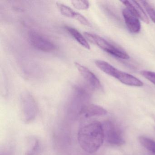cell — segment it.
<instances>
[{"mask_svg":"<svg viewBox=\"0 0 155 155\" xmlns=\"http://www.w3.org/2000/svg\"><path fill=\"white\" fill-rule=\"evenodd\" d=\"M105 139L103 125L93 121L80 128L78 140L81 148L89 154L95 153L101 147Z\"/></svg>","mask_w":155,"mask_h":155,"instance_id":"6da1fadb","label":"cell"},{"mask_svg":"<svg viewBox=\"0 0 155 155\" xmlns=\"http://www.w3.org/2000/svg\"><path fill=\"white\" fill-rule=\"evenodd\" d=\"M95 64L101 71L115 78L125 85L138 87H142L144 85L143 82L137 78L128 73L119 70L104 61L98 60L95 61Z\"/></svg>","mask_w":155,"mask_h":155,"instance_id":"7a4b0ae2","label":"cell"},{"mask_svg":"<svg viewBox=\"0 0 155 155\" xmlns=\"http://www.w3.org/2000/svg\"><path fill=\"white\" fill-rule=\"evenodd\" d=\"M86 39L110 55L122 59H129L128 54L117 46L113 45L100 36L89 32H84Z\"/></svg>","mask_w":155,"mask_h":155,"instance_id":"3957f363","label":"cell"},{"mask_svg":"<svg viewBox=\"0 0 155 155\" xmlns=\"http://www.w3.org/2000/svg\"><path fill=\"white\" fill-rule=\"evenodd\" d=\"M102 125L105 139L109 144L119 146L125 143L123 132L117 124L114 121L107 120Z\"/></svg>","mask_w":155,"mask_h":155,"instance_id":"277c9868","label":"cell"},{"mask_svg":"<svg viewBox=\"0 0 155 155\" xmlns=\"http://www.w3.org/2000/svg\"><path fill=\"white\" fill-rule=\"evenodd\" d=\"M28 38L31 45L38 50L51 52L57 50V46L54 42L36 31H30L28 33Z\"/></svg>","mask_w":155,"mask_h":155,"instance_id":"5b68a950","label":"cell"},{"mask_svg":"<svg viewBox=\"0 0 155 155\" xmlns=\"http://www.w3.org/2000/svg\"><path fill=\"white\" fill-rule=\"evenodd\" d=\"M21 104L23 121L28 123L32 122L38 114V107L35 101L30 95L26 94L22 96Z\"/></svg>","mask_w":155,"mask_h":155,"instance_id":"8992f818","label":"cell"},{"mask_svg":"<svg viewBox=\"0 0 155 155\" xmlns=\"http://www.w3.org/2000/svg\"><path fill=\"white\" fill-rule=\"evenodd\" d=\"M75 66L88 86L95 91H101L102 86L97 76L88 68L78 62H75Z\"/></svg>","mask_w":155,"mask_h":155,"instance_id":"52a82bcc","label":"cell"},{"mask_svg":"<svg viewBox=\"0 0 155 155\" xmlns=\"http://www.w3.org/2000/svg\"><path fill=\"white\" fill-rule=\"evenodd\" d=\"M122 14L126 26L129 31L133 33H139L141 29L139 19L127 8L123 10Z\"/></svg>","mask_w":155,"mask_h":155,"instance_id":"ba28073f","label":"cell"},{"mask_svg":"<svg viewBox=\"0 0 155 155\" xmlns=\"http://www.w3.org/2000/svg\"><path fill=\"white\" fill-rule=\"evenodd\" d=\"M121 2L127 7L132 14L139 19L141 20L145 23L148 24L150 21L147 13L144 11L141 6L135 1H121Z\"/></svg>","mask_w":155,"mask_h":155,"instance_id":"9c48e42d","label":"cell"},{"mask_svg":"<svg viewBox=\"0 0 155 155\" xmlns=\"http://www.w3.org/2000/svg\"><path fill=\"white\" fill-rule=\"evenodd\" d=\"M107 112L106 109L95 104H87L82 106L80 110V114L86 118L91 117L95 116H103Z\"/></svg>","mask_w":155,"mask_h":155,"instance_id":"30bf717a","label":"cell"},{"mask_svg":"<svg viewBox=\"0 0 155 155\" xmlns=\"http://www.w3.org/2000/svg\"><path fill=\"white\" fill-rule=\"evenodd\" d=\"M65 29L67 32L82 47L87 49H90V46L87 40L78 30L70 26H65Z\"/></svg>","mask_w":155,"mask_h":155,"instance_id":"8fae6325","label":"cell"},{"mask_svg":"<svg viewBox=\"0 0 155 155\" xmlns=\"http://www.w3.org/2000/svg\"><path fill=\"white\" fill-rule=\"evenodd\" d=\"M57 6L60 12L63 16L76 19L78 12L74 11L71 8L63 3L57 2Z\"/></svg>","mask_w":155,"mask_h":155,"instance_id":"7c38bea8","label":"cell"},{"mask_svg":"<svg viewBox=\"0 0 155 155\" xmlns=\"http://www.w3.org/2000/svg\"><path fill=\"white\" fill-rule=\"evenodd\" d=\"M139 141L146 149L155 155V141L151 139L144 136L139 137Z\"/></svg>","mask_w":155,"mask_h":155,"instance_id":"4fadbf2b","label":"cell"},{"mask_svg":"<svg viewBox=\"0 0 155 155\" xmlns=\"http://www.w3.org/2000/svg\"><path fill=\"white\" fill-rule=\"evenodd\" d=\"M140 2H141L142 6L147 13L149 17L151 19L153 22L155 23V8L148 2L143 1H140Z\"/></svg>","mask_w":155,"mask_h":155,"instance_id":"5bb4252c","label":"cell"},{"mask_svg":"<svg viewBox=\"0 0 155 155\" xmlns=\"http://www.w3.org/2000/svg\"><path fill=\"white\" fill-rule=\"evenodd\" d=\"M40 151V144L37 140L31 142L25 155H38Z\"/></svg>","mask_w":155,"mask_h":155,"instance_id":"9a60e30c","label":"cell"},{"mask_svg":"<svg viewBox=\"0 0 155 155\" xmlns=\"http://www.w3.org/2000/svg\"><path fill=\"white\" fill-rule=\"evenodd\" d=\"M71 3L74 8L78 10H85L89 8V2L87 1H72Z\"/></svg>","mask_w":155,"mask_h":155,"instance_id":"2e32d148","label":"cell"},{"mask_svg":"<svg viewBox=\"0 0 155 155\" xmlns=\"http://www.w3.org/2000/svg\"><path fill=\"white\" fill-rule=\"evenodd\" d=\"M140 74L145 78L155 85V72L149 71H142Z\"/></svg>","mask_w":155,"mask_h":155,"instance_id":"e0dca14e","label":"cell"},{"mask_svg":"<svg viewBox=\"0 0 155 155\" xmlns=\"http://www.w3.org/2000/svg\"><path fill=\"white\" fill-rule=\"evenodd\" d=\"M76 20L84 26H88V27L91 26V23H90V21L84 16L78 12Z\"/></svg>","mask_w":155,"mask_h":155,"instance_id":"ac0fdd59","label":"cell"},{"mask_svg":"<svg viewBox=\"0 0 155 155\" xmlns=\"http://www.w3.org/2000/svg\"><path fill=\"white\" fill-rule=\"evenodd\" d=\"M10 151V150H4L3 152H1V155H11V153Z\"/></svg>","mask_w":155,"mask_h":155,"instance_id":"d6986e66","label":"cell"}]
</instances>
